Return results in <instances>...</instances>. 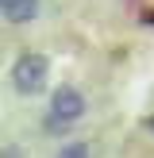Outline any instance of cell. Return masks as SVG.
Instances as JSON below:
<instances>
[{
	"mask_svg": "<svg viewBox=\"0 0 154 158\" xmlns=\"http://www.w3.org/2000/svg\"><path fill=\"white\" fill-rule=\"evenodd\" d=\"M50 81V62L46 54H19L12 66V85L19 97H38Z\"/></svg>",
	"mask_w": 154,
	"mask_h": 158,
	"instance_id": "1",
	"label": "cell"
},
{
	"mask_svg": "<svg viewBox=\"0 0 154 158\" xmlns=\"http://www.w3.org/2000/svg\"><path fill=\"white\" fill-rule=\"evenodd\" d=\"M81 116H85V97H81V89H73V85L54 89V97H50V116H46V131H66V127H73Z\"/></svg>",
	"mask_w": 154,
	"mask_h": 158,
	"instance_id": "2",
	"label": "cell"
},
{
	"mask_svg": "<svg viewBox=\"0 0 154 158\" xmlns=\"http://www.w3.org/2000/svg\"><path fill=\"white\" fill-rule=\"evenodd\" d=\"M38 4H43V0H0V15H4L12 27H19V23H31L38 15Z\"/></svg>",
	"mask_w": 154,
	"mask_h": 158,
	"instance_id": "3",
	"label": "cell"
},
{
	"mask_svg": "<svg viewBox=\"0 0 154 158\" xmlns=\"http://www.w3.org/2000/svg\"><path fill=\"white\" fill-rule=\"evenodd\" d=\"M58 158H92V151H89V143H85V139H69V143H62Z\"/></svg>",
	"mask_w": 154,
	"mask_h": 158,
	"instance_id": "4",
	"label": "cell"
},
{
	"mask_svg": "<svg viewBox=\"0 0 154 158\" xmlns=\"http://www.w3.org/2000/svg\"><path fill=\"white\" fill-rule=\"evenodd\" d=\"M0 158H23V151H19V147H12V143H8L4 151H0Z\"/></svg>",
	"mask_w": 154,
	"mask_h": 158,
	"instance_id": "5",
	"label": "cell"
},
{
	"mask_svg": "<svg viewBox=\"0 0 154 158\" xmlns=\"http://www.w3.org/2000/svg\"><path fill=\"white\" fill-rule=\"evenodd\" d=\"M146 131H150V135H154V116H146Z\"/></svg>",
	"mask_w": 154,
	"mask_h": 158,
	"instance_id": "6",
	"label": "cell"
}]
</instances>
